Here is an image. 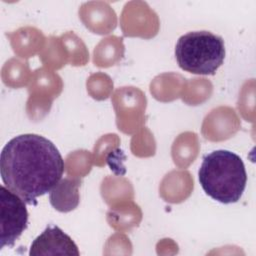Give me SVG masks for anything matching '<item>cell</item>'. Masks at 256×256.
<instances>
[{
	"label": "cell",
	"mask_w": 256,
	"mask_h": 256,
	"mask_svg": "<svg viewBox=\"0 0 256 256\" xmlns=\"http://www.w3.org/2000/svg\"><path fill=\"white\" fill-rule=\"evenodd\" d=\"M64 160L56 146L37 134L12 138L0 155V173L4 185L28 205H37L59 183Z\"/></svg>",
	"instance_id": "1"
},
{
	"label": "cell",
	"mask_w": 256,
	"mask_h": 256,
	"mask_svg": "<svg viewBox=\"0 0 256 256\" xmlns=\"http://www.w3.org/2000/svg\"><path fill=\"white\" fill-rule=\"evenodd\" d=\"M198 178L204 192L223 204L238 202L247 183L242 159L229 150H215L204 156Z\"/></svg>",
	"instance_id": "2"
},
{
	"label": "cell",
	"mask_w": 256,
	"mask_h": 256,
	"mask_svg": "<svg viewBox=\"0 0 256 256\" xmlns=\"http://www.w3.org/2000/svg\"><path fill=\"white\" fill-rule=\"evenodd\" d=\"M175 56L184 71L214 75L225 58L224 40L209 31L188 32L178 39Z\"/></svg>",
	"instance_id": "3"
},
{
	"label": "cell",
	"mask_w": 256,
	"mask_h": 256,
	"mask_svg": "<svg viewBox=\"0 0 256 256\" xmlns=\"http://www.w3.org/2000/svg\"><path fill=\"white\" fill-rule=\"evenodd\" d=\"M0 249L11 247L28 226L26 202L5 185L0 188Z\"/></svg>",
	"instance_id": "4"
},
{
	"label": "cell",
	"mask_w": 256,
	"mask_h": 256,
	"mask_svg": "<svg viewBox=\"0 0 256 256\" xmlns=\"http://www.w3.org/2000/svg\"><path fill=\"white\" fill-rule=\"evenodd\" d=\"M80 254L77 245L56 225H48L36 237L30 247V256L44 255H75Z\"/></svg>",
	"instance_id": "5"
},
{
	"label": "cell",
	"mask_w": 256,
	"mask_h": 256,
	"mask_svg": "<svg viewBox=\"0 0 256 256\" xmlns=\"http://www.w3.org/2000/svg\"><path fill=\"white\" fill-rule=\"evenodd\" d=\"M81 185L79 178H64L50 191L51 205L60 212H68L79 204L78 188Z\"/></svg>",
	"instance_id": "6"
}]
</instances>
